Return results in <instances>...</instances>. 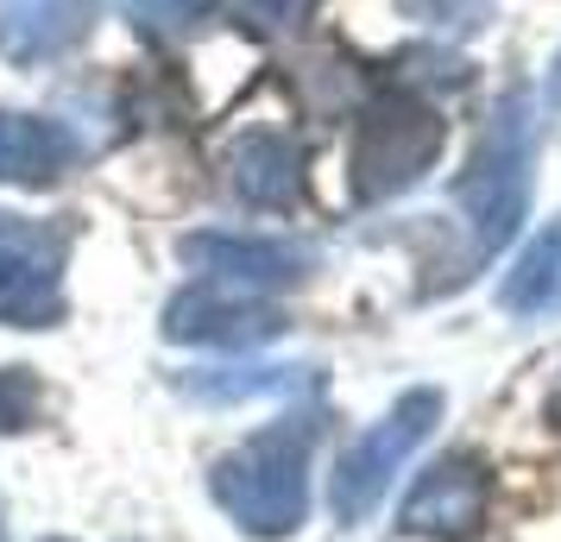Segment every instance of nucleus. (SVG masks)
Segmentation results:
<instances>
[{
	"label": "nucleus",
	"instance_id": "nucleus-3",
	"mask_svg": "<svg viewBox=\"0 0 561 542\" xmlns=\"http://www.w3.org/2000/svg\"><path fill=\"white\" fill-rule=\"evenodd\" d=\"M448 139V120L435 114L430 95L416 89H379L359 107L354 139H347V196L354 203H391L435 171Z\"/></svg>",
	"mask_w": 561,
	"mask_h": 542
},
{
	"label": "nucleus",
	"instance_id": "nucleus-5",
	"mask_svg": "<svg viewBox=\"0 0 561 542\" xmlns=\"http://www.w3.org/2000/svg\"><path fill=\"white\" fill-rule=\"evenodd\" d=\"M284 335V310L278 303H259L253 290H233V285H203L178 290L164 303V341L178 347H228V354H253L265 341Z\"/></svg>",
	"mask_w": 561,
	"mask_h": 542
},
{
	"label": "nucleus",
	"instance_id": "nucleus-9",
	"mask_svg": "<svg viewBox=\"0 0 561 542\" xmlns=\"http://www.w3.org/2000/svg\"><path fill=\"white\" fill-rule=\"evenodd\" d=\"M228 189L259 215H284L304 196V146L278 127H253L228 158Z\"/></svg>",
	"mask_w": 561,
	"mask_h": 542
},
{
	"label": "nucleus",
	"instance_id": "nucleus-10",
	"mask_svg": "<svg viewBox=\"0 0 561 542\" xmlns=\"http://www.w3.org/2000/svg\"><path fill=\"white\" fill-rule=\"evenodd\" d=\"M95 20V0H0V57L7 64H51Z\"/></svg>",
	"mask_w": 561,
	"mask_h": 542
},
{
	"label": "nucleus",
	"instance_id": "nucleus-7",
	"mask_svg": "<svg viewBox=\"0 0 561 542\" xmlns=\"http://www.w3.org/2000/svg\"><path fill=\"white\" fill-rule=\"evenodd\" d=\"M183 258H190L203 278L233 285V290H253V297L297 285L309 272V253L297 240H259V233L253 240H247V233H190V240H183Z\"/></svg>",
	"mask_w": 561,
	"mask_h": 542
},
{
	"label": "nucleus",
	"instance_id": "nucleus-11",
	"mask_svg": "<svg viewBox=\"0 0 561 542\" xmlns=\"http://www.w3.org/2000/svg\"><path fill=\"white\" fill-rule=\"evenodd\" d=\"M64 322V278L45 246L0 240V328H51Z\"/></svg>",
	"mask_w": 561,
	"mask_h": 542
},
{
	"label": "nucleus",
	"instance_id": "nucleus-15",
	"mask_svg": "<svg viewBox=\"0 0 561 542\" xmlns=\"http://www.w3.org/2000/svg\"><path fill=\"white\" fill-rule=\"evenodd\" d=\"M203 13H215V0H133L139 32H190Z\"/></svg>",
	"mask_w": 561,
	"mask_h": 542
},
{
	"label": "nucleus",
	"instance_id": "nucleus-8",
	"mask_svg": "<svg viewBox=\"0 0 561 542\" xmlns=\"http://www.w3.org/2000/svg\"><path fill=\"white\" fill-rule=\"evenodd\" d=\"M82 139L51 114H13L0 107V183L7 189H51L77 171Z\"/></svg>",
	"mask_w": 561,
	"mask_h": 542
},
{
	"label": "nucleus",
	"instance_id": "nucleus-17",
	"mask_svg": "<svg viewBox=\"0 0 561 542\" xmlns=\"http://www.w3.org/2000/svg\"><path fill=\"white\" fill-rule=\"evenodd\" d=\"M240 7L253 13V26L290 32V26H304V20H309V7H316V0H240Z\"/></svg>",
	"mask_w": 561,
	"mask_h": 542
},
{
	"label": "nucleus",
	"instance_id": "nucleus-18",
	"mask_svg": "<svg viewBox=\"0 0 561 542\" xmlns=\"http://www.w3.org/2000/svg\"><path fill=\"white\" fill-rule=\"evenodd\" d=\"M549 102L561 107V57H556V70H549Z\"/></svg>",
	"mask_w": 561,
	"mask_h": 542
},
{
	"label": "nucleus",
	"instance_id": "nucleus-6",
	"mask_svg": "<svg viewBox=\"0 0 561 542\" xmlns=\"http://www.w3.org/2000/svg\"><path fill=\"white\" fill-rule=\"evenodd\" d=\"M492 505V473L480 454H442L435 466L416 473L410 498L398 505V530L404 537H473Z\"/></svg>",
	"mask_w": 561,
	"mask_h": 542
},
{
	"label": "nucleus",
	"instance_id": "nucleus-2",
	"mask_svg": "<svg viewBox=\"0 0 561 542\" xmlns=\"http://www.w3.org/2000/svg\"><path fill=\"white\" fill-rule=\"evenodd\" d=\"M536 139H542V127H536L530 89H511L505 102L492 107V127H485L480 152H473V164L455 183V203L473 221V265H485L499 246H511L517 228H524V215H530Z\"/></svg>",
	"mask_w": 561,
	"mask_h": 542
},
{
	"label": "nucleus",
	"instance_id": "nucleus-14",
	"mask_svg": "<svg viewBox=\"0 0 561 542\" xmlns=\"http://www.w3.org/2000/svg\"><path fill=\"white\" fill-rule=\"evenodd\" d=\"M45 416V385L32 366H0V436H26Z\"/></svg>",
	"mask_w": 561,
	"mask_h": 542
},
{
	"label": "nucleus",
	"instance_id": "nucleus-4",
	"mask_svg": "<svg viewBox=\"0 0 561 542\" xmlns=\"http://www.w3.org/2000/svg\"><path fill=\"white\" fill-rule=\"evenodd\" d=\"M442 423V391L435 385H416L404 391L391 411L366 429V436L341 454V466H334V492H329V505L341 523H359V517L379 505L385 492H391V480H398V466L430 441V429Z\"/></svg>",
	"mask_w": 561,
	"mask_h": 542
},
{
	"label": "nucleus",
	"instance_id": "nucleus-20",
	"mask_svg": "<svg viewBox=\"0 0 561 542\" xmlns=\"http://www.w3.org/2000/svg\"><path fill=\"white\" fill-rule=\"evenodd\" d=\"M45 542H64V537H45Z\"/></svg>",
	"mask_w": 561,
	"mask_h": 542
},
{
	"label": "nucleus",
	"instance_id": "nucleus-19",
	"mask_svg": "<svg viewBox=\"0 0 561 542\" xmlns=\"http://www.w3.org/2000/svg\"><path fill=\"white\" fill-rule=\"evenodd\" d=\"M549 423H556V429H561V385L549 391Z\"/></svg>",
	"mask_w": 561,
	"mask_h": 542
},
{
	"label": "nucleus",
	"instance_id": "nucleus-12",
	"mask_svg": "<svg viewBox=\"0 0 561 542\" xmlns=\"http://www.w3.org/2000/svg\"><path fill=\"white\" fill-rule=\"evenodd\" d=\"M196 404H253V397H290L309 385V366H196L178 379Z\"/></svg>",
	"mask_w": 561,
	"mask_h": 542
},
{
	"label": "nucleus",
	"instance_id": "nucleus-1",
	"mask_svg": "<svg viewBox=\"0 0 561 542\" xmlns=\"http://www.w3.org/2000/svg\"><path fill=\"white\" fill-rule=\"evenodd\" d=\"M309 441H316V423L284 416V423L247 436L240 448H228L215 461L208 492H215V505L247 537L284 542V537L304 530V517H309Z\"/></svg>",
	"mask_w": 561,
	"mask_h": 542
},
{
	"label": "nucleus",
	"instance_id": "nucleus-13",
	"mask_svg": "<svg viewBox=\"0 0 561 542\" xmlns=\"http://www.w3.org/2000/svg\"><path fill=\"white\" fill-rule=\"evenodd\" d=\"M499 303L511 315H542L561 303V221L556 228H542L517 253V265L505 272V285H499Z\"/></svg>",
	"mask_w": 561,
	"mask_h": 542
},
{
	"label": "nucleus",
	"instance_id": "nucleus-16",
	"mask_svg": "<svg viewBox=\"0 0 561 542\" xmlns=\"http://www.w3.org/2000/svg\"><path fill=\"white\" fill-rule=\"evenodd\" d=\"M404 13L423 20V26H442V32L485 26V0H404Z\"/></svg>",
	"mask_w": 561,
	"mask_h": 542
}]
</instances>
